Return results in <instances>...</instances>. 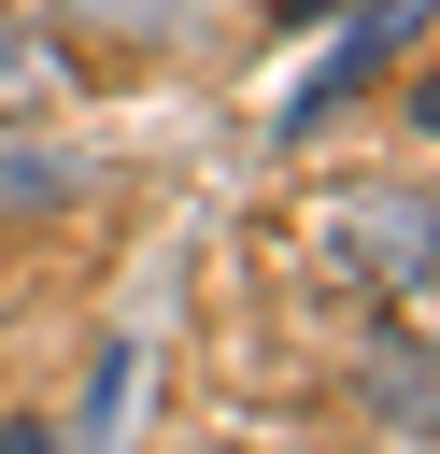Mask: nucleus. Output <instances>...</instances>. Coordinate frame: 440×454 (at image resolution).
I'll use <instances>...</instances> for the list:
<instances>
[{"label": "nucleus", "instance_id": "6", "mask_svg": "<svg viewBox=\"0 0 440 454\" xmlns=\"http://www.w3.org/2000/svg\"><path fill=\"white\" fill-rule=\"evenodd\" d=\"M43 85H57V43H43V14H0V114H43Z\"/></svg>", "mask_w": 440, "mask_h": 454}, {"label": "nucleus", "instance_id": "9", "mask_svg": "<svg viewBox=\"0 0 440 454\" xmlns=\"http://www.w3.org/2000/svg\"><path fill=\"white\" fill-rule=\"evenodd\" d=\"M412 114H426V128H440V71H426V85H412Z\"/></svg>", "mask_w": 440, "mask_h": 454}, {"label": "nucleus", "instance_id": "4", "mask_svg": "<svg viewBox=\"0 0 440 454\" xmlns=\"http://www.w3.org/2000/svg\"><path fill=\"white\" fill-rule=\"evenodd\" d=\"M71 199H85V156L43 142V128H0V227H43V213H71Z\"/></svg>", "mask_w": 440, "mask_h": 454}, {"label": "nucleus", "instance_id": "8", "mask_svg": "<svg viewBox=\"0 0 440 454\" xmlns=\"http://www.w3.org/2000/svg\"><path fill=\"white\" fill-rule=\"evenodd\" d=\"M312 14H341V0H270V28H312Z\"/></svg>", "mask_w": 440, "mask_h": 454}, {"label": "nucleus", "instance_id": "1", "mask_svg": "<svg viewBox=\"0 0 440 454\" xmlns=\"http://www.w3.org/2000/svg\"><path fill=\"white\" fill-rule=\"evenodd\" d=\"M326 255H341L355 284H426V270H440V199H426V184H355V199L326 213Z\"/></svg>", "mask_w": 440, "mask_h": 454}, {"label": "nucleus", "instance_id": "7", "mask_svg": "<svg viewBox=\"0 0 440 454\" xmlns=\"http://www.w3.org/2000/svg\"><path fill=\"white\" fill-rule=\"evenodd\" d=\"M0 454H71V440L57 426H0Z\"/></svg>", "mask_w": 440, "mask_h": 454}, {"label": "nucleus", "instance_id": "5", "mask_svg": "<svg viewBox=\"0 0 440 454\" xmlns=\"http://www.w3.org/2000/svg\"><path fill=\"white\" fill-rule=\"evenodd\" d=\"M57 28H85V43H142V57H156V43L199 28V0H57Z\"/></svg>", "mask_w": 440, "mask_h": 454}, {"label": "nucleus", "instance_id": "2", "mask_svg": "<svg viewBox=\"0 0 440 454\" xmlns=\"http://www.w3.org/2000/svg\"><path fill=\"white\" fill-rule=\"evenodd\" d=\"M355 411H369L383 440H440V340H426V326H383V340L355 355Z\"/></svg>", "mask_w": 440, "mask_h": 454}, {"label": "nucleus", "instance_id": "3", "mask_svg": "<svg viewBox=\"0 0 440 454\" xmlns=\"http://www.w3.org/2000/svg\"><path fill=\"white\" fill-rule=\"evenodd\" d=\"M412 28H426V0H369V14H355V43H341V57H326V71H312V85H298L270 128H284V142H312V128H326V114H341V99H355V85H369V71L412 43Z\"/></svg>", "mask_w": 440, "mask_h": 454}]
</instances>
